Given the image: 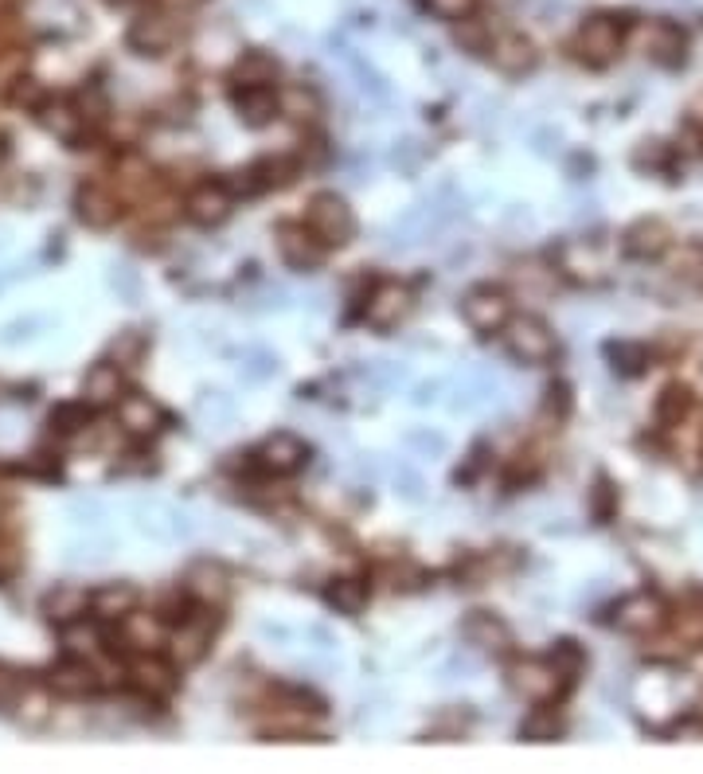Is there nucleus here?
Returning <instances> with one entry per match:
<instances>
[{
    "label": "nucleus",
    "instance_id": "obj_1",
    "mask_svg": "<svg viewBox=\"0 0 703 774\" xmlns=\"http://www.w3.org/2000/svg\"><path fill=\"white\" fill-rule=\"evenodd\" d=\"M305 223H309V231L324 247H344L356 235V216H351V208L336 192H317L313 200H309V208H305Z\"/></svg>",
    "mask_w": 703,
    "mask_h": 774
},
{
    "label": "nucleus",
    "instance_id": "obj_2",
    "mask_svg": "<svg viewBox=\"0 0 703 774\" xmlns=\"http://www.w3.org/2000/svg\"><path fill=\"white\" fill-rule=\"evenodd\" d=\"M508 333H504V344H508V353L523 364H547L555 356V333L543 325L540 317H516L508 321Z\"/></svg>",
    "mask_w": 703,
    "mask_h": 774
},
{
    "label": "nucleus",
    "instance_id": "obj_3",
    "mask_svg": "<svg viewBox=\"0 0 703 774\" xmlns=\"http://www.w3.org/2000/svg\"><path fill=\"white\" fill-rule=\"evenodd\" d=\"M621 39H626V28H621L618 20L614 16H594L579 28L575 48H579V56L587 59L590 67H606L609 59H618Z\"/></svg>",
    "mask_w": 703,
    "mask_h": 774
},
{
    "label": "nucleus",
    "instance_id": "obj_4",
    "mask_svg": "<svg viewBox=\"0 0 703 774\" xmlns=\"http://www.w3.org/2000/svg\"><path fill=\"white\" fill-rule=\"evenodd\" d=\"M461 317H466L477 333H496V329H504L513 321V302H508L504 290L477 286L469 290L466 302H461Z\"/></svg>",
    "mask_w": 703,
    "mask_h": 774
},
{
    "label": "nucleus",
    "instance_id": "obj_5",
    "mask_svg": "<svg viewBox=\"0 0 703 774\" xmlns=\"http://www.w3.org/2000/svg\"><path fill=\"white\" fill-rule=\"evenodd\" d=\"M130 680H134V688L141 692V697L149 700H164L176 692V685H181V677H176V665H172L169 658H157V653H141V658L130 665Z\"/></svg>",
    "mask_w": 703,
    "mask_h": 774
},
{
    "label": "nucleus",
    "instance_id": "obj_6",
    "mask_svg": "<svg viewBox=\"0 0 703 774\" xmlns=\"http://www.w3.org/2000/svg\"><path fill=\"white\" fill-rule=\"evenodd\" d=\"M563 680L567 677L555 669L552 661H520L513 669V688L523 700H532V704H547V700L559 697Z\"/></svg>",
    "mask_w": 703,
    "mask_h": 774
},
{
    "label": "nucleus",
    "instance_id": "obj_7",
    "mask_svg": "<svg viewBox=\"0 0 703 774\" xmlns=\"http://www.w3.org/2000/svg\"><path fill=\"white\" fill-rule=\"evenodd\" d=\"M231 204H235V196H231L227 184L203 181V184H196V188L188 192L184 211H188L192 223H200V228H215V223H223L231 216Z\"/></svg>",
    "mask_w": 703,
    "mask_h": 774
},
{
    "label": "nucleus",
    "instance_id": "obj_8",
    "mask_svg": "<svg viewBox=\"0 0 703 774\" xmlns=\"http://www.w3.org/2000/svg\"><path fill=\"white\" fill-rule=\"evenodd\" d=\"M211 634H215V618H211V611L184 614L181 626L172 630V658L181 661V665L200 661L211 646Z\"/></svg>",
    "mask_w": 703,
    "mask_h": 774
},
{
    "label": "nucleus",
    "instance_id": "obj_9",
    "mask_svg": "<svg viewBox=\"0 0 703 774\" xmlns=\"http://www.w3.org/2000/svg\"><path fill=\"white\" fill-rule=\"evenodd\" d=\"M278 250H282V258L294 270H313L321 267L324 258V243L309 231V223H285V228H278Z\"/></svg>",
    "mask_w": 703,
    "mask_h": 774
},
{
    "label": "nucleus",
    "instance_id": "obj_10",
    "mask_svg": "<svg viewBox=\"0 0 703 774\" xmlns=\"http://www.w3.org/2000/svg\"><path fill=\"white\" fill-rule=\"evenodd\" d=\"M48 688L55 697H67V700H83V697H95L98 692V673L95 665L86 658H67L59 661L55 669L48 673Z\"/></svg>",
    "mask_w": 703,
    "mask_h": 774
},
{
    "label": "nucleus",
    "instance_id": "obj_11",
    "mask_svg": "<svg viewBox=\"0 0 703 774\" xmlns=\"http://www.w3.org/2000/svg\"><path fill=\"white\" fill-rule=\"evenodd\" d=\"M407 314H410V290L399 286V282H380L375 294L368 297V309H363L371 329H395Z\"/></svg>",
    "mask_w": 703,
    "mask_h": 774
},
{
    "label": "nucleus",
    "instance_id": "obj_12",
    "mask_svg": "<svg viewBox=\"0 0 703 774\" xmlns=\"http://www.w3.org/2000/svg\"><path fill=\"white\" fill-rule=\"evenodd\" d=\"M75 208H78V220L95 231L114 228V223L122 220V200H118L110 188H102V184H83L75 196Z\"/></svg>",
    "mask_w": 703,
    "mask_h": 774
},
{
    "label": "nucleus",
    "instance_id": "obj_13",
    "mask_svg": "<svg viewBox=\"0 0 703 774\" xmlns=\"http://www.w3.org/2000/svg\"><path fill=\"white\" fill-rule=\"evenodd\" d=\"M665 602L656 599V594H629L626 602L618 606L614 622H618V630L626 634H653L665 626Z\"/></svg>",
    "mask_w": 703,
    "mask_h": 774
},
{
    "label": "nucleus",
    "instance_id": "obj_14",
    "mask_svg": "<svg viewBox=\"0 0 703 774\" xmlns=\"http://www.w3.org/2000/svg\"><path fill=\"white\" fill-rule=\"evenodd\" d=\"M176 36H181V28L172 16H141L130 28V48H137L141 56H161L176 44Z\"/></svg>",
    "mask_w": 703,
    "mask_h": 774
},
{
    "label": "nucleus",
    "instance_id": "obj_15",
    "mask_svg": "<svg viewBox=\"0 0 703 774\" xmlns=\"http://www.w3.org/2000/svg\"><path fill=\"white\" fill-rule=\"evenodd\" d=\"M39 125L55 134L59 142H83V130H86V114L83 106H71V102H44L39 106Z\"/></svg>",
    "mask_w": 703,
    "mask_h": 774
},
{
    "label": "nucleus",
    "instance_id": "obj_16",
    "mask_svg": "<svg viewBox=\"0 0 703 774\" xmlns=\"http://www.w3.org/2000/svg\"><path fill=\"white\" fill-rule=\"evenodd\" d=\"M118 422H122L130 434H157L161 422H164V415H161V407L149 400V395L130 392V395L118 400Z\"/></svg>",
    "mask_w": 703,
    "mask_h": 774
},
{
    "label": "nucleus",
    "instance_id": "obj_17",
    "mask_svg": "<svg viewBox=\"0 0 703 774\" xmlns=\"http://www.w3.org/2000/svg\"><path fill=\"white\" fill-rule=\"evenodd\" d=\"M621 247H626V255H633V258H656L673 247V231H668L661 220H641L626 231Z\"/></svg>",
    "mask_w": 703,
    "mask_h": 774
},
{
    "label": "nucleus",
    "instance_id": "obj_18",
    "mask_svg": "<svg viewBox=\"0 0 703 774\" xmlns=\"http://www.w3.org/2000/svg\"><path fill=\"white\" fill-rule=\"evenodd\" d=\"M122 372H118V364H95L83 380V403L86 407H110L122 400Z\"/></svg>",
    "mask_w": 703,
    "mask_h": 774
},
{
    "label": "nucleus",
    "instance_id": "obj_19",
    "mask_svg": "<svg viewBox=\"0 0 703 774\" xmlns=\"http://www.w3.org/2000/svg\"><path fill=\"white\" fill-rule=\"evenodd\" d=\"M305 442L297 439V434H274V439H267V446H262V466L270 469V474H294V469H301L305 466Z\"/></svg>",
    "mask_w": 703,
    "mask_h": 774
},
{
    "label": "nucleus",
    "instance_id": "obj_20",
    "mask_svg": "<svg viewBox=\"0 0 703 774\" xmlns=\"http://www.w3.org/2000/svg\"><path fill=\"white\" fill-rule=\"evenodd\" d=\"M90 611L106 622H125L137 611V587L130 583H106L90 594Z\"/></svg>",
    "mask_w": 703,
    "mask_h": 774
},
{
    "label": "nucleus",
    "instance_id": "obj_21",
    "mask_svg": "<svg viewBox=\"0 0 703 774\" xmlns=\"http://www.w3.org/2000/svg\"><path fill=\"white\" fill-rule=\"evenodd\" d=\"M235 106H238V114H243V122L267 125L270 118L282 110V98H278L274 86H243L235 95Z\"/></svg>",
    "mask_w": 703,
    "mask_h": 774
},
{
    "label": "nucleus",
    "instance_id": "obj_22",
    "mask_svg": "<svg viewBox=\"0 0 703 774\" xmlns=\"http://www.w3.org/2000/svg\"><path fill=\"white\" fill-rule=\"evenodd\" d=\"M86 606H90V594L83 587H55V591L44 594V614L59 626H67V622L83 618Z\"/></svg>",
    "mask_w": 703,
    "mask_h": 774
},
{
    "label": "nucleus",
    "instance_id": "obj_23",
    "mask_svg": "<svg viewBox=\"0 0 703 774\" xmlns=\"http://www.w3.org/2000/svg\"><path fill=\"white\" fill-rule=\"evenodd\" d=\"M684 48H688V39L676 24H653L645 36V51L656 59V63H665V67L680 63V59H684Z\"/></svg>",
    "mask_w": 703,
    "mask_h": 774
},
{
    "label": "nucleus",
    "instance_id": "obj_24",
    "mask_svg": "<svg viewBox=\"0 0 703 774\" xmlns=\"http://www.w3.org/2000/svg\"><path fill=\"white\" fill-rule=\"evenodd\" d=\"M466 638L469 646H477V650H508V641H513V634H508V626H504L501 618H493V614L477 611L473 618L466 622Z\"/></svg>",
    "mask_w": 703,
    "mask_h": 774
},
{
    "label": "nucleus",
    "instance_id": "obj_25",
    "mask_svg": "<svg viewBox=\"0 0 703 774\" xmlns=\"http://www.w3.org/2000/svg\"><path fill=\"white\" fill-rule=\"evenodd\" d=\"M493 63L508 75H523L535 67V48L523 36H504L501 44H493Z\"/></svg>",
    "mask_w": 703,
    "mask_h": 774
},
{
    "label": "nucleus",
    "instance_id": "obj_26",
    "mask_svg": "<svg viewBox=\"0 0 703 774\" xmlns=\"http://www.w3.org/2000/svg\"><path fill=\"white\" fill-rule=\"evenodd\" d=\"M188 594H192V599H200L203 606H211V602H223V599H227V575L219 572L215 564L192 567V575H188Z\"/></svg>",
    "mask_w": 703,
    "mask_h": 774
},
{
    "label": "nucleus",
    "instance_id": "obj_27",
    "mask_svg": "<svg viewBox=\"0 0 703 774\" xmlns=\"http://www.w3.org/2000/svg\"><path fill=\"white\" fill-rule=\"evenodd\" d=\"M274 78H278V63L267 56V51H247V56L238 59L235 83H243V86H274Z\"/></svg>",
    "mask_w": 703,
    "mask_h": 774
},
{
    "label": "nucleus",
    "instance_id": "obj_28",
    "mask_svg": "<svg viewBox=\"0 0 703 774\" xmlns=\"http://www.w3.org/2000/svg\"><path fill=\"white\" fill-rule=\"evenodd\" d=\"M324 599L341 614H360L363 606H368V583H360V579H333V587L324 591Z\"/></svg>",
    "mask_w": 703,
    "mask_h": 774
},
{
    "label": "nucleus",
    "instance_id": "obj_29",
    "mask_svg": "<svg viewBox=\"0 0 703 774\" xmlns=\"http://www.w3.org/2000/svg\"><path fill=\"white\" fill-rule=\"evenodd\" d=\"M688 407H692V392L688 388H665L661 400H656V419L665 422V427H676L688 415Z\"/></svg>",
    "mask_w": 703,
    "mask_h": 774
},
{
    "label": "nucleus",
    "instance_id": "obj_30",
    "mask_svg": "<svg viewBox=\"0 0 703 774\" xmlns=\"http://www.w3.org/2000/svg\"><path fill=\"white\" fill-rule=\"evenodd\" d=\"M673 274L700 286L703 282V243H684L680 250H673Z\"/></svg>",
    "mask_w": 703,
    "mask_h": 774
},
{
    "label": "nucleus",
    "instance_id": "obj_31",
    "mask_svg": "<svg viewBox=\"0 0 703 774\" xmlns=\"http://www.w3.org/2000/svg\"><path fill=\"white\" fill-rule=\"evenodd\" d=\"M63 641H67V650L78 653V658L102 650V634H98L95 626H86V618L67 622V626H63Z\"/></svg>",
    "mask_w": 703,
    "mask_h": 774
},
{
    "label": "nucleus",
    "instance_id": "obj_32",
    "mask_svg": "<svg viewBox=\"0 0 703 774\" xmlns=\"http://www.w3.org/2000/svg\"><path fill=\"white\" fill-rule=\"evenodd\" d=\"M125 634H130V646H137V650H152V646L161 641V622L134 611L130 618H125Z\"/></svg>",
    "mask_w": 703,
    "mask_h": 774
},
{
    "label": "nucleus",
    "instance_id": "obj_33",
    "mask_svg": "<svg viewBox=\"0 0 703 774\" xmlns=\"http://www.w3.org/2000/svg\"><path fill=\"white\" fill-rule=\"evenodd\" d=\"M51 712V700H48V688H24L16 700V716L24 724H44Z\"/></svg>",
    "mask_w": 703,
    "mask_h": 774
},
{
    "label": "nucleus",
    "instance_id": "obj_34",
    "mask_svg": "<svg viewBox=\"0 0 703 774\" xmlns=\"http://www.w3.org/2000/svg\"><path fill=\"white\" fill-rule=\"evenodd\" d=\"M282 110L294 118H313L317 110H321V102H317L313 90H305V86H289V90H282Z\"/></svg>",
    "mask_w": 703,
    "mask_h": 774
},
{
    "label": "nucleus",
    "instance_id": "obj_35",
    "mask_svg": "<svg viewBox=\"0 0 703 774\" xmlns=\"http://www.w3.org/2000/svg\"><path fill=\"white\" fill-rule=\"evenodd\" d=\"M427 9L434 12L437 20H473L481 0H427Z\"/></svg>",
    "mask_w": 703,
    "mask_h": 774
},
{
    "label": "nucleus",
    "instance_id": "obj_36",
    "mask_svg": "<svg viewBox=\"0 0 703 774\" xmlns=\"http://www.w3.org/2000/svg\"><path fill=\"white\" fill-rule=\"evenodd\" d=\"M83 427H86V403H67V407L51 411V430H59V434H78Z\"/></svg>",
    "mask_w": 703,
    "mask_h": 774
},
{
    "label": "nucleus",
    "instance_id": "obj_37",
    "mask_svg": "<svg viewBox=\"0 0 703 774\" xmlns=\"http://www.w3.org/2000/svg\"><path fill=\"white\" fill-rule=\"evenodd\" d=\"M555 732H559V720H555V712H535V716L520 727V736L523 739H535V744H543V739H555Z\"/></svg>",
    "mask_w": 703,
    "mask_h": 774
},
{
    "label": "nucleus",
    "instance_id": "obj_38",
    "mask_svg": "<svg viewBox=\"0 0 703 774\" xmlns=\"http://www.w3.org/2000/svg\"><path fill=\"white\" fill-rule=\"evenodd\" d=\"M141 348H145V336L137 333V329H130V333H122L114 341V356H118V364H137V356H141Z\"/></svg>",
    "mask_w": 703,
    "mask_h": 774
},
{
    "label": "nucleus",
    "instance_id": "obj_39",
    "mask_svg": "<svg viewBox=\"0 0 703 774\" xmlns=\"http://www.w3.org/2000/svg\"><path fill=\"white\" fill-rule=\"evenodd\" d=\"M4 4H12V0H0V9H4Z\"/></svg>",
    "mask_w": 703,
    "mask_h": 774
}]
</instances>
